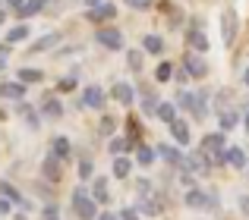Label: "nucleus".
Here are the masks:
<instances>
[{"mask_svg": "<svg viewBox=\"0 0 249 220\" xmlns=\"http://www.w3.org/2000/svg\"><path fill=\"white\" fill-rule=\"evenodd\" d=\"M73 211L79 214V220H95L98 217V202L82 186H76V192H73Z\"/></svg>", "mask_w": 249, "mask_h": 220, "instance_id": "1", "label": "nucleus"}, {"mask_svg": "<svg viewBox=\"0 0 249 220\" xmlns=\"http://www.w3.org/2000/svg\"><path fill=\"white\" fill-rule=\"evenodd\" d=\"M202 151L212 157V164L214 167H221V164H227V151H224V135L221 132H212V135H205L202 139Z\"/></svg>", "mask_w": 249, "mask_h": 220, "instance_id": "2", "label": "nucleus"}, {"mask_svg": "<svg viewBox=\"0 0 249 220\" xmlns=\"http://www.w3.org/2000/svg\"><path fill=\"white\" fill-rule=\"evenodd\" d=\"M218 202H221V198H218V192H214V189H189L186 192V204H189V208H193V211H208V208H218Z\"/></svg>", "mask_w": 249, "mask_h": 220, "instance_id": "3", "label": "nucleus"}, {"mask_svg": "<svg viewBox=\"0 0 249 220\" xmlns=\"http://www.w3.org/2000/svg\"><path fill=\"white\" fill-rule=\"evenodd\" d=\"M221 35H224V44L227 47H233L237 44V35H240V16L237 10H224V16H221Z\"/></svg>", "mask_w": 249, "mask_h": 220, "instance_id": "4", "label": "nucleus"}, {"mask_svg": "<svg viewBox=\"0 0 249 220\" xmlns=\"http://www.w3.org/2000/svg\"><path fill=\"white\" fill-rule=\"evenodd\" d=\"M186 41L193 50H208V35L202 29V19H193V25L186 29Z\"/></svg>", "mask_w": 249, "mask_h": 220, "instance_id": "5", "label": "nucleus"}, {"mask_svg": "<svg viewBox=\"0 0 249 220\" xmlns=\"http://www.w3.org/2000/svg\"><path fill=\"white\" fill-rule=\"evenodd\" d=\"M183 167H186V170H193V173H205L208 167H214V164H212V157H208L205 151H196V154H189V157L183 160Z\"/></svg>", "mask_w": 249, "mask_h": 220, "instance_id": "6", "label": "nucleus"}, {"mask_svg": "<svg viewBox=\"0 0 249 220\" xmlns=\"http://www.w3.org/2000/svg\"><path fill=\"white\" fill-rule=\"evenodd\" d=\"M98 44L107 47V50H120L123 47V35L117 29H101V31H98Z\"/></svg>", "mask_w": 249, "mask_h": 220, "instance_id": "7", "label": "nucleus"}, {"mask_svg": "<svg viewBox=\"0 0 249 220\" xmlns=\"http://www.w3.org/2000/svg\"><path fill=\"white\" fill-rule=\"evenodd\" d=\"M114 16H117V6L110 3V0H107V3H101V6H95V10H89V13H85V19H91V22H110Z\"/></svg>", "mask_w": 249, "mask_h": 220, "instance_id": "8", "label": "nucleus"}, {"mask_svg": "<svg viewBox=\"0 0 249 220\" xmlns=\"http://www.w3.org/2000/svg\"><path fill=\"white\" fill-rule=\"evenodd\" d=\"M183 66H186V73L189 76H193V79H202V76H205V60H202V57L199 54H186V57H183Z\"/></svg>", "mask_w": 249, "mask_h": 220, "instance_id": "9", "label": "nucleus"}, {"mask_svg": "<svg viewBox=\"0 0 249 220\" xmlns=\"http://www.w3.org/2000/svg\"><path fill=\"white\" fill-rule=\"evenodd\" d=\"M155 151H158V157L167 160L170 167H183V160H186V157L180 154V148H174V145H158Z\"/></svg>", "mask_w": 249, "mask_h": 220, "instance_id": "10", "label": "nucleus"}, {"mask_svg": "<svg viewBox=\"0 0 249 220\" xmlns=\"http://www.w3.org/2000/svg\"><path fill=\"white\" fill-rule=\"evenodd\" d=\"M110 94H114V101H117V104L129 107V104H133V98H136V88H133V85H126V82H117Z\"/></svg>", "mask_w": 249, "mask_h": 220, "instance_id": "11", "label": "nucleus"}, {"mask_svg": "<svg viewBox=\"0 0 249 220\" xmlns=\"http://www.w3.org/2000/svg\"><path fill=\"white\" fill-rule=\"evenodd\" d=\"M82 104L85 107H95V110H104V92L98 85H89V88H85V94H82Z\"/></svg>", "mask_w": 249, "mask_h": 220, "instance_id": "12", "label": "nucleus"}, {"mask_svg": "<svg viewBox=\"0 0 249 220\" xmlns=\"http://www.w3.org/2000/svg\"><path fill=\"white\" fill-rule=\"evenodd\" d=\"M91 198H95L98 204H107V202H110L107 179H104V176H95V183H91Z\"/></svg>", "mask_w": 249, "mask_h": 220, "instance_id": "13", "label": "nucleus"}, {"mask_svg": "<svg viewBox=\"0 0 249 220\" xmlns=\"http://www.w3.org/2000/svg\"><path fill=\"white\" fill-rule=\"evenodd\" d=\"M63 160L60 157H54V154H48V157H44V179H54V183H57V179H60V173H63Z\"/></svg>", "mask_w": 249, "mask_h": 220, "instance_id": "14", "label": "nucleus"}, {"mask_svg": "<svg viewBox=\"0 0 249 220\" xmlns=\"http://www.w3.org/2000/svg\"><path fill=\"white\" fill-rule=\"evenodd\" d=\"M57 41H60V35H57V31H51V35H41V38H38V41L29 47V54H41V50H51Z\"/></svg>", "mask_w": 249, "mask_h": 220, "instance_id": "15", "label": "nucleus"}, {"mask_svg": "<svg viewBox=\"0 0 249 220\" xmlns=\"http://www.w3.org/2000/svg\"><path fill=\"white\" fill-rule=\"evenodd\" d=\"M0 195H3V198H10L13 204H22V208H29V204H25V198L19 195V189H16L13 183H3V179H0Z\"/></svg>", "mask_w": 249, "mask_h": 220, "instance_id": "16", "label": "nucleus"}, {"mask_svg": "<svg viewBox=\"0 0 249 220\" xmlns=\"http://www.w3.org/2000/svg\"><path fill=\"white\" fill-rule=\"evenodd\" d=\"M51 154H54V157H60V160H70V139H67V135H57V139H54Z\"/></svg>", "mask_w": 249, "mask_h": 220, "instance_id": "17", "label": "nucleus"}, {"mask_svg": "<svg viewBox=\"0 0 249 220\" xmlns=\"http://www.w3.org/2000/svg\"><path fill=\"white\" fill-rule=\"evenodd\" d=\"M41 113H44V116H51V120H60V116H63V104H60L57 98H44Z\"/></svg>", "mask_w": 249, "mask_h": 220, "instance_id": "18", "label": "nucleus"}, {"mask_svg": "<svg viewBox=\"0 0 249 220\" xmlns=\"http://www.w3.org/2000/svg\"><path fill=\"white\" fill-rule=\"evenodd\" d=\"M0 94H3V98L19 101L25 94V85H22V82H3V85H0Z\"/></svg>", "mask_w": 249, "mask_h": 220, "instance_id": "19", "label": "nucleus"}, {"mask_svg": "<svg viewBox=\"0 0 249 220\" xmlns=\"http://www.w3.org/2000/svg\"><path fill=\"white\" fill-rule=\"evenodd\" d=\"M170 135H174L180 145H189V126L183 120H174V123H170Z\"/></svg>", "mask_w": 249, "mask_h": 220, "instance_id": "20", "label": "nucleus"}, {"mask_svg": "<svg viewBox=\"0 0 249 220\" xmlns=\"http://www.w3.org/2000/svg\"><path fill=\"white\" fill-rule=\"evenodd\" d=\"M142 50H148V54H161V50H164L161 35H145V38H142Z\"/></svg>", "mask_w": 249, "mask_h": 220, "instance_id": "21", "label": "nucleus"}, {"mask_svg": "<svg viewBox=\"0 0 249 220\" xmlns=\"http://www.w3.org/2000/svg\"><path fill=\"white\" fill-rule=\"evenodd\" d=\"M227 164H231V167H237V170H240V167H249V164H246L243 148H227Z\"/></svg>", "mask_w": 249, "mask_h": 220, "instance_id": "22", "label": "nucleus"}, {"mask_svg": "<svg viewBox=\"0 0 249 220\" xmlns=\"http://www.w3.org/2000/svg\"><path fill=\"white\" fill-rule=\"evenodd\" d=\"M129 170H133V160H129V157H117L114 160V176L117 179H126Z\"/></svg>", "mask_w": 249, "mask_h": 220, "instance_id": "23", "label": "nucleus"}, {"mask_svg": "<svg viewBox=\"0 0 249 220\" xmlns=\"http://www.w3.org/2000/svg\"><path fill=\"white\" fill-rule=\"evenodd\" d=\"M155 154H158L155 148H148V145H139V148H136V160H139V167H148V164L155 160Z\"/></svg>", "mask_w": 249, "mask_h": 220, "instance_id": "24", "label": "nucleus"}, {"mask_svg": "<svg viewBox=\"0 0 249 220\" xmlns=\"http://www.w3.org/2000/svg\"><path fill=\"white\" fill-rule=\"evenodd\" d=\"M139 135H142L139 120H133V116H129V120H126V139H129V145H139Z\"/></svg>", "mask_w": 249, "mask_h": 220, "instance_id": "25", "label": "nucleus"}, {"mask_svg": "<svg viewBox=\"0 0 249 220\" xmlns=\"http://www.w3.org/2000/svg\"><path fill=\"white\" fill-rule=\"evenodd\" d=\"M237 123H240V113H237V110H227V113H221V132H231Z\"/></svg>", "mask_w": 249, "mask_h": 220, "instance_id": "26", "label": "nucleus"}, {"mask_svg": "<svg viewBox=\"0 0 249 220\" xmlns=\"http://www.w3.org/2000/svg\"><path fill=\"white\" fill-rule=\"evenodd\" d=\"M25 38H29V25H16V29L6 31V41L10 44H19V41H25Z\"/></svg>", "mask_w": 249, "mask_h": 220, "instance_id": "27", "label": "nucleus"}, {"mask_svg": "<svg viewBox=\"0 0 249 220\" xmlns=\"http://www.w3.org/2000/svg\"><path fill=\"white\" fill-rule=\"evenodd\" d=\"M158 120L170 126V123L177 120V104H161V107H158Z\"/></svg>", "mask_w": 249, "mask_h": 220, "instance_id": "28", "label": "nucleus"}, {"mask_svg": "<svg viewBox=\"0 0 249 220\" xmlns=\"http://www.w3.org/2000/svg\"><path fill=\"white\" fill-rule=\"evenodd\" d=\"M44 6H48V0H29V3L22 6V13H19V16H35V13H41Z\"/></svg>", "mask_w": 249, "mask_h": 220, "instance_id": "29", "label": "nucleus"}, {"mask_svg": "<svg viewBox=\"0 0 249 220\" xmlns=\"http://www.w3.org/2000/svg\"><path fill=\"white\" fill-rule=\"evenodd\" d=\"M44 76H41V69H29L25 66L22 73H19V82H22V85H29V82H41Z\"/></svg>", "mask_w": 249, "mask_h": 220, "instance_id": "30", "label": "nucleus"}, {"mask_svg": "<svg viewBox=\"0 0 249 220\" xmlns=\"http://www.w3.org/2000/svg\"><path fill=\"white\" fill-rule=\"evenodd\" d=\"M155 79H158V82H170V79H174V63H161V66L155 69Z\"/></svg>", "mask_w": 249, "mask_h": 220, "instance_id": "31", "label": "nucleus"}, {"mask_svg": "<svg viewBox=\"0 0 249 220\" xmlns=\"http://www.w3.org/2000/svg\"><path fill=\"white\" fill-rule=\"evenodd\" d=\"M19 110H22V116H25V123H29V129H38V126H41V120H38V113H35V110H32V107H19Z\"/></svg>", "mask_w": 249, "mask_h": 220, "instance_id": "32", "label": "nucleus"}, {"mask_svg": "<svg viewBox=\"0 0 249 220\" xmlns=\"http://www.w3.org/2000/svg\"><path fill=\"white\" fill-rule=\"evenodd\" d=\"M126 148H133V145H129V139H110V151H114L117 157H123Z\"/></svg>", "mask_w": 249, "mask_h": 220, "instance_id": "33", "label": "nucleus"}, {"mask_svg": "<svg viewBox=\"0 0 249 220\" xmlns=\"http://www.w3.org/2000/svg\"><path fill=\"white\" fill-rule=\"evenodd\" d=\"M114 129H117V120L104 113V116H101V132H104V135H114Z\"/></svg>", "mask_w": 249, "mask_h": 220, "instance_id": "34", "label": "nucleus"}, {"mask_svg": "<svg viewBox=\"0 0 249 220\" xmlns=\"http://www.w3.org/2000/svg\"><path fill=\"white\" fill-rule=\"evenodd\" d=\"M129 69H136V73L142 69V54L139 50H129Z\"/></svg>", "mask_w": 249, "mask_h": 220, "instance_id": "35", "label": "nucleus"}, {"mask_svg": "<svg viewBox=\"0 0 249 220\" xmlns=\"http://www.w3.org/2000/svg\"><path fill=\"white\" fill-rule=\"evenodd\" d=\"M79 179H91V160H82L79 164Z\"/></svg>", "mask_w": 249, "mask_h": 220, "instance_id": "36", "label": "nucleus"}, {"mask_svg": "<svg viewBox=\"0 0 249 220\" xmlns=\"http://www.w3.org/2000/svg\"><path fill=\"white\" fill-rule=\"evenodd\" d=\"M44 220H60V211H57V204H48V208H44Z\"/></svg>", "mask_w": 249, "mask_h": 220, "instance_id": "37", "label": "nucleus"}, {"mask_svg": "<svg viewBox=\"0 0 249 220\" xmlns=\"http://www.w3.org/2000/svg\"><path fill=\"white\" fill-rule=\"evenodd\" d=\"M129 6H133V10H148V6L155 3V0H126Z\"/></svg>", "mask_w": 249, "mask_h": 220, "instance_id": "38", "label": "nucleus"}, {"mask_svg": "<svg viewBox=\"0 0 249 220\" xmlns=\"http://www.w3.org/2000/svg\"><path fill=\"white\" fill-rule=\"evenodd\" d=\"M10 211H13V202H10V198H3V195H0V214H10Z\"/></svg>", "mask_w": 249, "mask_h": 220, "instance_id": "39", "label": "nucleus"}, {"mask_svg": "<svg viewBox=\"0 0 249 220\" xmlns=\"http://www.w3.org/2000/svg\"><path fill=\"white\" fill-rule=\"evenodd\" d=\"M120 220H139V214H136L133 208H123L120 211Z\"/></svg>", "mask_w": 249, "mask_h": 220, "instance_id": "40", "label": "nucleus"}, {"mask_svg": "<svg viewBox=\"0 0 249 220\" xmlns=\"http://www.w3.org/2000/svg\"><path fill=\"white\" fill-rule=\"evenodd\" d=\"M73 88H76V79H73V76H70V79H63V82H60V92H73Z\"/></svg>", "mask_w": 249, "mask_h": 220, "instance_id": "41", "label": "nucleus"}, {"mask_svg": "<svg viewBox=\"0 0 249 220\" xmlns=\"http://www.w3.org/2000/svg\"><path fill=\"white\" fill-rule=\"evenodd\" d=\"M6 6H10L13 13H22V6H25V3H22V0H6Z\"/></svg>", "mask_w": 249, "mask_h": 220, "instance_id": "42", "label": "nucleus"}, {"mask_svg": "<svg viewBox=\"0 0 249 220\" xmlns=\"http://www.w3.org/2000/svg\"><path fill=\"white\" fill-rule=\"evenodd\" d=\"M174 79H177V82H186V79H189V73H186V69H177Z\"/></svg>", "mask_w": 249, "mask_h": 220, "instance_id": "43", "label": "nucleus"}, {"mask_svg": "<svg viewBox=\"0 0 249 220\" xmlns=\"http://www.w3.org/2000/svg\"><path fill=\"white\" fill-rule=\"evenodd\" d=\"M89 3V10H95V6H101V3H107V0H85Z\"/></svg>", "mask_w": 249, "mask_h": 220, "instance_id": "44", "label": "nucleus"}, {"mask_svg": "<svg viewBox=\"0 0 249 220\" xmlns=\"http://www.w3.org/2000/svg\"><path fill=\"white\" fill-rule=\"evenodd\" d=\"M240 208H243L246 214H249V195H243V198H240Z\"/></svg>", "mask_w": 249, "mask_h": 220, "instance_id": "45", "label": "nucleus"}, {"mask_svg": "<svg viewBox=\"0 0 249 220\" xmlns=\"http://www.w3.org/2000/svg\"><path fill=\"white\" fill-rule=\"evenodd\" d=\"M98 220H120V214H107V211H104V214L98 217Z\"/></svg>", "mask_w": 249, "mask_h": 220, "instance_id": "46", "label": "nucleus"}, {"mask_svg": "<svg viewBox=\"0 0 249 220\" xmlns=\"http://www.w3.org/2000/svg\"><path fill=\"white\" fill-rule=\"evenodd\" d=\"M3 66H6V57H3V54H0V69H3Z\"/></svg>", "mask_w": 249, "mask_h": 220, "instance_id": "47", "label": "nucleus"}, {"mask_svg": "<svg viewBox=\"0 0 249 220\" xmlns=\"http://www.w3.org/2000/svg\"><path fill=\"white\" fill-rule=\"evenodd\" d=\"M243 82H246V85H249V69H246V76H243Z\"/></svg>", "mask_w": 249, "mask_h": 220, "instance_id": "48", "label": "nucleus"}, {"mask_svg": "<svg viewBox=\"0 0 249 220\" xmlns=\"http://www.w3.org/2000/svg\"><path fill=\"white\" fill-rule=\"evenodd\" d=\"M3 19H6V13H3V10H0V22H3Z\"/></svg>", "mask_w": 249, "mask_h": 220, "instance_id": "49", "label": "nucleus"}, {"mask_svg": "<svg viewBox=\"0 0 249 220\" xmlns=\"http://www.w3.org/2000/svg\"><path fill=\"white\" fill-rule=\"evenodd\" d=\"M246 132H249V113H246Z\"/></svg>", "mask_w": 249, "mask_h": 220, "instance_id": "50", "label": "nucleus"}]
</instances>
